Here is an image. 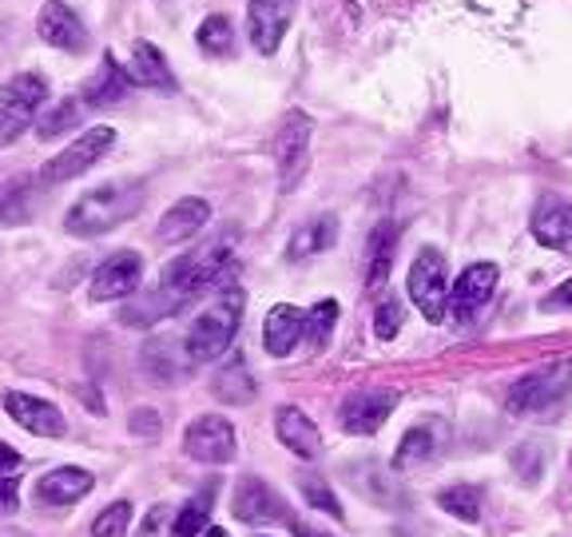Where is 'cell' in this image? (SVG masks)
<instances>
[{
  "mask_svg": "<svg viewBox=\"0 0 572 537\" xmlns=\"http://www.w3.org/2000/svg\"><path fill=\"white\" fill-rule=\"evenodd\" d=\"M219 279H231V247L226 243H207L199 251H187V255L167 263L152 291L131 298L123 315H119V322L123 327H152L159 319H171V315L191 307L207 291L223 286Z\"/></svg>",
  "mask_w": 572,
  "mask_h": 537,
  "instance_id": "6da1fadb",
  "label": "cell"
},
{
  "mask_svg": "<svg viewBox=\"0 0 572 537\" xmlns=\"http://www.w3.org/2000/svg\"><path fill=\"white\" fill-rule=\"evenodd\" d=\"M143 195L147 191H143L140 179H107V183L83 191L80 200L72 203L68 215H64V231L76 239L107 235L119 223H128L131 215H140Z\"/></svg>",
  "mask_w": 572,
  "mask_h": 537,
  "instance_id": "7a4b0ae2",
  "label": "cell"
},
{
  "mask_svg": "<svg viewBox=\"0 0 572 537\" xmlns=\"http://www.w3.org/2000/svg\"><path fill=\"white\" fill-rule=\"evenodd\" d=\"M243 286L238 283H226L214 303L203 315H195L187 327V338H183V350H187L191 362H214V358H223L231 350L238 334V322H243Z\"/></svg>",
  "mask_w": 572,
  "mask_h": 537,
  "instance_id": "3957f363",
  "label": "cell"
},
{
  "mask_svg": "<svg viewBox=\"0 0 572 537\" xmlns=\"http://www.w3.org/2000/svg\"><path fill=\"white\" fill-rule=\"evenodd\" d=\"M48 100V80L40 72H16L0 84V148H9L36 124V112Z\"/></svg>",
  "mask_w": 572,
  "mask_h": 537,
  "instance_id": "277c9868",
  "label": "cell"
},
{
  "mask_svg": "<svg viewBox=\"0 0 572 537\" xmlns=\"http://www.w3.org/2000/svg\"><path fill=\"white\" fill-rule=\"evenodd\" d=\"M572 391V362H548V367L533 370V374H524L509 386V414H548V410H557Z\"/></svg>",
  "mask_w": 572,
  "mask_h": 537,
  "instance_id": "5b68a950",
  "label": "cell"
},
{
  "mask_svg": "<svg viewBox=\"0 0 572 537\" xmlns=\"http://www.w3.org/2000/svg\"><path fill=\"white\" fill-rule=\"evenodd\" d=\"M450 259L445 251L438 247H421L417 251L414 267L405 274V291L414 298V307L426 315L429 322L445 319V307H450Z\"/></svg>",
  "mask_w": 572,
  "mask_h": 537,
  "instance_id": "8992f818",
  "label": "cell"
},
{
  "mask_svg": "<svg viewBox=\"0 0 572 537\" xmlns=\"http://www.w3.org/2000/svg\"><path fill=\"white\" fill-rule=\"evenodd\" d=\"M112 143H116V131L107 128V124H95V128L76 136L64 152L52 155V159L40 167V183H44V188H56V183H68V179L92 171V167L112 152Z\"/></svg>",
  "mask_w": 572,
  "mask_h": 537,
  "instance_id": "52a82bcc",
  "label": "cell"
},
{
  "mask_svg": "<svg viewBox=\"0 0 572 537\" xmlns=\"http://www.w3.org/2000/svg\"><path fill=\"white\" fill-rule=\"evenodd\" d=\"M310 136H314V124L302 107H290L278 124V136H274V164H278V188L295 191L302 183L310 167Z\"/></svg>",
  "mask_w": 572,
  "mask_h": 537,
  "instance_id": "ba28073f",
  "label": "cell"
},
{
  "mask_svg": "<svg viewBox=\"0 0 572 537\" xmlns=\"http://www.w3.org/2000/svg\"><path fill=\"white\" fill-rule=\"evenodd\" d=\"M183 453L203 465H226L235 462L238 434L231 426V418L223 414H203L183 430Z\"/></svg>",
  "mask_w": 572,
  "mask_h": 537,
  "instance_id": "9c48e42d",
  "label": "cell"
},
{
  "mask_svg": "<svg viewBox=\"0 0 572 537\" xmlns=\"http://www.w3.org/2000/svg\"><path fill=\"white\" fill-rule=\"evenodd\" d=\"M497 279L500 271L493 263H469L450 286V307H445V319H453L457 327L477 319V310L485 307L493 291H497Z\"/></svg>",
  "mask_w": 572,
  "mask_h": 537,
  "instance_id": "30bf717a",
  "label": "cell"
},
{
  "mask_svg": "<svg viewBox=\"0 0 572 537\" xmlns=\"http://www.w3.org/2000/svg\"><path fill=\"white\" fill-rule=\"evenodd\" d=\"M231 513L247 525H278L295 522L278 489H271L262 477H238L235 494H231Z\"/></svg>",
  "mask_w": 572,
  "mask_h": 537,
  "instance_id": "8fae6325",
  "label": "cell"
},
{
  "mask_svg": "<svg viewBox=\"0 0 572 537\" xmlns=\"http://www.w3.org/2000/svg\"><path fill=\"white\" fill-rule=\"evenodd\" d=\"M143 283V255L140 251H116L112 259H104L92 274V298L95 303H119L131 298Z\"/></svg>",
  "mask_w": 572,
  "mask_h": 537,
  "instance_id": "7c38bea8",
  "label": "cell"
},
{
  "mask_svg": "<svg viewBox=\"0 0 572 537\" xmlns=\"http://www.w3.org/2000/svg\"><path fill=\"white\" fill-rule=\"evenodd\" d=\"M393 406H398V391H390V386H386V391H381V386L354 391L342 402V410H338V422H342L346 434L369 438V434H378V430L386 426V418L393 414Z\"/></svg>",
  "mask_w": 572,
  "mask_h": 537,
  "instance_id": "4fadbf2b",
  "label": "cell"
},
{
  "mask_svg": "<svg viewBox=\"0 0 572 537\" xmlns=\"http://www.w3.org/2000/svg\"><path fill=\"white\" fill-rule=\"evenodd\" d=\"M298 0H247V36L259 56H274Z\"/></svg>",
  "mask_w": 572,
  "mask_h": 537,
  "instance_id": "5bb4252c",
  "label": "cell"
},
{
  "mask_svg": "<svg viewBox=\"0 0 572 537\" xmlns=\"http://www.w3.org/2000/svg\"><path fill=\"white\" fill-rule=\"evenodd\" d=\"M36 33H40L44 44L60 48V52H72V56L88 52V28L76 16V9H68L64 0H44V9L36 16Z\"/></svg>",
  "mask_w": 572,
  "mask_h": 537,
  "instance_id": "9a60e30c",
  "label": "cell"
},
{
  "mask_svg": "<svg viewBox=\"0 0 572 537\" xmlns=\"http://www.w3.org/2000/svg\"><path fill=\"white\" fill-rule=\"evenodd\" d=\"M529 231L541 247L572 255V203L564 195H541L529 219Z\"/></svg>",
  "mask_w": 572,
  "mask_h": 537,
  "instance_id": "2e32d148",
  "label": "cell"
},
{
  "mask_svg": "<svg viewBox=\"0 0 572 537\" xmlns=\"http://www.w3.org/2000/svg\"><path fill=\"white\" fill-rule=\"evenodd\" d=\"M211 219V203L199 200V195H183L179 203H171L155 227V243L159 247H179V243H191Z\"/></svg>",
  "mask_w": 572,
  "mask_h": 537,
  "instance_id": "e0dca14e",
  "label": "cell"
},
{
  "mask_svg": "<svg viewBox=\"0 0 572 537\" xmlns=\"http://www.w3.org/2000/svg\"><path fill=\"white\" fill-rule=\"evenodd\" d=\"M4 410H9L16 426H24L36 438H64V430H68V422H64L56 406L44 402V398H32V394L9 391L4 394Z\"/></svg>",
  "mask_w": 572,
  "mask_h": 537,
  "instance_id": "ac0fdd59",
  "label": "cell"
},
{
  "mask_svg": "<svg viewBox=\"0 0 572 537\" xmlns=\"http://www.w3.org/2000/svg\"><path fill=\"white\" fill-rule=\"evenodd\" d=\"M307 338V310H298L295 303H278L271 307L266 322H262V346L266 355L274 358H286L295 355V346Z\"/></svg>",
  "mask_w": 572,
  "mask_h": 537,
  "instance_id": "d6986e66",
  "label": "cell"
},
{
  "mask_svg": "<svg viewBox=\"0 0 572 537\" xmlns=\"http://www.w3.org/2000/svg\"><path fill=\"white\" fill-rule=\"evenodd\" d=\"M274 434H278V442H283L290 453H298V458H318L322 453L318 426H314L307 418V410H298V406H278V410H274Z\"/></svg>",
  "mask_w": 572,
  "mask_h": 537,
  "instance_id": "ffe728a7",
  "label": "cell"
},
{
  "mask_svg": "<svg viewBox=\"0 0 572 537\" xmlns=\"http://www.w3.org/2000/svg\"><path fill=\"white\" fill-rule=\"evenodd\" d=\"M92 486L95 477L88 470H80V465H60V470H48L36 482V501L40 506H72V501H80Z\"/></svg>",
  "mask_w": 572,
  "mask_h": 537,
  "instance_id": "44dd1931",
  "label": "cell"
},
{
  "mask_svg": "<svg viewBox=\"0 0 572 537\" xmlns=\"http://www.w3.org/2000/svg\"><path fill=\"white\" fill-rule=\"evenodd\" d=\"M128 92H131V72L123 68L112 52H104L100 72H95L92 80H88V88H83V100H88L92 107H112V104H119Z\"/></svg>",
  "mask_w": 572,
  "mask_h": 537,
  "instance_id": "7402d4cb",
  "label": "cell"
},
{
  "mask_svg": "<svg viewBox=\"0 0 572 537\" xmlns=\"http://www.w3.org/2000/svg\"><path fill=\"white\" fill-rule=\"evenodd\" d=\"M131 84H143V88H159V92H176V76L167 68V56L147 40H135L131 44Z\"/></svg>",
  "mask_w": 572,
  "mask_h": 537,
  "instance_id": "603a6c76",
  "label": "cell"
},
{
  "mask_svg": "<svg viewBox=\"0 0 572 537\" xmlns=\"http://www.w3.org/2000/svg\"><path fill=\"white\" fill-rule=\"evenodd\" d=\"M438 450H441L438 422H417V426L405 430L402 442H398V453H393V470H414V465H426Z\"/></svg>",
  "mask_w": 572,
  "mask_h": 537,
  "instance_id": "cb8c5ba5",
  "label": "cell"
},
{
  "mask_svg": "<svg viewBox=\"0 0 572 537\" xmlns=\"http://www.w3.org/2000/svg\"><path fill=\"white\" fill-rule=\"evenodd\" d=\"M334 239H338V219L334 215H318V219H307V223L298 227L290 243H286V259H310V255H322V251L334 247Z\"/></svg>",
  "mask_w": 572,
  "mask_h": 537,
  "instance_id": "d4e9b609",
  "label": "cell"
},
{
  "mask_svg": "<svg viewBox=\"0 0 572 537\" xmlns=\"http://www.w3.org/2000/svg\"><path fill=\"white\" fill-rule=\"evenodd\" d=\"M393 239H398V227L393 223H378L374 227V235H369V243H366V286L369 291H378V286L386 283V274H390Z\"/></svg>",
  "mask_w": 572,
  "mask_h": 537,
  "instance_id": "484cf974",
  "label": "cell"
},
{
  "mask_svg": "<svg viewBox=\"0 0 572 537\" xmlns=\"http://www.w3.org/2000/svg\"><path fill=\"white\" fill-rule=\"evenodd\" d=\"M211 391L231 406H243L255 398V379H247V370H243V358H231L223 370H219V379L211 382Z\"/></svg>",
  "mask_w": 572,
  "mask_h": 537,
  "instance_id": "4316f807",
  "label": "cell"
},
{
  "mask_svg": "<svg viewBox=\"0 0 572 537\" xmlns=\"http://www.w3.org/2000/svg\"><path fill=\"white\" fill-rule=\"evenodd\" d=\"M211 501H214V489L207 486L199 498H191L183 510L176 513L171 522V537H199L207 529V517H211Z\"/></svg>",
  "mask_w": 572,
  "mask_h": 537,
  "instance_id": "83f0119b",
  "label": "cell"
},
{
  "mask_svg": "<svg viewBox=\"0 0 572 537\" xmlns=\"http://www.w3.org/2000/svg\"><path fill=\"white\" fill-rule=\"evenodd\" d=\"M195 40H199V48L207 56H231V52H235V24L214 12V16H207V21L199 24Z\"/></svg>",
  "mask_w": 572,
  "mask_h": 537,
  "instance_id": "f1b7e54d",
  "label": "cell"
},
{
  "mask_svg": "<svg viewBox=\"0 0 572 537\" xmlns=\"http://www.w3.org/2000/svg\"><path fill=\"white\" fill-rule=\"evenodd\" d=\"M438 506L457 522H481V489L477 486H450L438 494Z\"/></svg>",
  "mask_w": 572,
  "mask_h": 537,
  "instance_id": "f546056e",
  "label": "cell"
},
{
  "mask_svg": "<svg viewBox=\"0 0 572 537\" xmlns=\"http://www.w3.org/2000/svg\"><path fill=\"white\" fill-rule=\"evenodd\" d=\"M171 355H176V343H167V338L147 343L143 346V370H147L155 382H176L179 374H183V362H176Z\"/></svg>",
  "mask_w": 572,
  "mask_h": 537,
  "instance_id": "4dcf8cb0",
  "label": "cell"
},
{
  "mask_svg": "<svg viewBox=\"0 0 572 537\" xmlns=\"http://www.w3.org/2000/svg\"><path fill=\"white\" fill-rule=\"evenodd\" d=\"M32 203H28V179H12L0 188V223H28Z\"/></svg>",
  "mask_w": 572,
  "mask_h": 537,
  "instance_id": "1f68e13d",
  "label": "cell"
},
{
  "mask_svg": "<svg viewBox=\"0 0 572 537\" xmlns=\"http://www.w3.org/2000/svg\"><path fill=\"white\" fill-rule=\"evenodd\" d=\"M131 517H135V506L131 501H112V506H104V510L95 513L92 522V537H128V525Z\"/></svg>",
  "mask_w": 572,
  "mask_h": 537,
  "instance_id": "d6a6232c",
  "label": "cell"
},
{
  "mask_svg": "<svg viewBox=\"0 0 572 537\" xmlns=\"http://www.w3.org/2000/svg\"><path fill=\"white\" fill-rule=\"evenodd\" d=\"M76 124H80V104L76 100H60L52 112H44V116L36 119V136L40 140H56L68 128H76Z\"/></svg>",
  "mask_w": 572,
  "mask_h": 537,
  "instance_id": "836d02e7",
  "label": "cell"
},
{
  "mask_svg": "<svg viewBox=\"0 0 572 537\" xmlns=\"http://www.w3.org/2000/svg\"><path fill=\"white\" fill-rule=\"evenodd\" d=\"M334 322H338V303L334 298H322L318 307L307 310V338L310 346H326L330 343V331H334Z\"/></svg>",
  "mask_w": 572,
  "mask_h": 537,
  "instance_id": "e575fe53",
  "label": "cell"
},
{
  "mask_svg": "<svg viewBox=\"0 0 572 537\" xmlns=\"http://www.w3.org/2000/svg\"><path fill=\"white\" fill-rule=\"evenodd\" d=\"M298 489H302V498H307V506H314V510H322V513H330L334 522H346L342 501L334 498V489L326 486L322 477H302V482H298Z\"/></svg>",
  "mask_w": 572,
  "mask_h": 537,
  "instance_id": "d590c367",
  "label": "cell"
},
{
  "mask_svg": "<svg viewBox=\"0 0 572 537\" xmlns=\"http://www.w3.org/2000/svg\"><path fill=\"white\" fill-rule=\"evenodd\" d=\"M512 462H517V470H521V482H524V486H533V482H541V477H545L548 453L541 450L536 442H524L521 450L512 453Z\"/></svg>",
  "mask_w": 572,
  "mask_h": 537,
  "instance_id": "8d00e7d4",
  "label": "cell"
},
{
  "mask_svg": "<svg viewBox=\"0 0 572 537\" xmlns=\"http://www.w3.org/2000/svg\"><path fill=\"white\" fill-rule=\"evenodd\" d=\"M402 303L398 298H381L378 310H374V334H378L381 343H390V338H398V331H402Z\"/></svg>",
  "mask_w": 572,
  "mask_h": 537,
  "instance_id": "74e56055",
  "label": "cell"
},
{
  "mask_svg": "<svg viewBox=\"0 0 572 537\" xmlns=\"http://www.w3.org/2000/svg\"><path fill=\"white\" fill-rule=\"evenodd\" d=\"M128 430H131V434H140V438H159V430H164V422H159V410H152V406L135 410V414L128 418Z\"/></svg>",
  "mask_w": 572,
  "mask_h": 537,
  "instance_id": "f35d334b",
  "label": "cell"
},
{
  "mask_svg": "<svg viewBox=\"0 0 572 537\" xmlns=\"http://www.w3.org/2000/svg\"><path fill=\"white\" fill-rule=\"evenodd\" d=\"M16 474H21V453L0 442V482H16Z\"/></svg>",
  "mask_w": 572,
  "mask_h": 537,
  "instance_id": "ab89813d",
  "label": "cell"
},
{
  "mask_svg": "<svg viewBox=\"0 0 572 537\" xmlns=\"http://www.w3.org/2000/svg\"><path fill=\"white\" fill-rule=\"evenodd\" d=\"M541 307H545V310L569 307V310H572V279H564V283H560L557 291H548V295L541 298Z\"/></svg>",
  "mask_w": 572,
  "mask_h": 537,
  "instance_id": "60d3db41",
  "label": "cell"
},
{
  "mask_svg": "<svg viewBox=\"0 0 572 537\" xmlns=\"http://www.w3.org/2000/svg\"><path fill=\"white\" fill-rule=\"evenodd\" d=\"M21 482V477H16ZM16 482H0V513L16 510Z\"/></svg>",
  "mask_w": 572,
  "mask_h": 537,
  "instance_id": "b9f144b4",
  "label": "cell"
},
{
  "mask_svg": "<svg viewBox=\"0 0 572 537\" xmlns=\"http://www.w3.org/2000/svg\"><path fill=\"white\" fill-rule=\"evenodd\" d=\"M164 522H167V510H164V506H155L152 517L143 522V537H155V534H159V529H164Z\"/></svg>",
  "mask_w": 572,
  "mask_h": 537,
  "instance_id": "7bdbcfd3",
  "label": "cell"
},
{
  "mask_svg": "<svg viewBox=\"0 0 572 537\" xmlns=\"http://www.w3.org/2000/svg\"><path fill=\"white\" fill-rule=\"evenodd\" d=\"M290 525H295V537H334L326 529H314V525H302V522H290Z\"/></svg>",
  "mask_w": 572,
  "mask_h": 537,
  "instance_id": "ee69618b",
  "label": "cell"
},
{
  "mask_svg": "<svg viewBox=\"0 0 572 537\" xmlns=\"http://www.w3.org/2000/svg\"><path fill=\"white\" fill-rule=\"evenodd\" d=\"M199 537H231V534H226L223 525H207V529H203Z\"/></svg>",
  "mask_w": 572,
  "mask_h": 537,
  "instance_id": "f6af8a7d",
  "label": "cell"
},
{
  "mask_svg": "<svg viewBox=\"0 0 572 537\" xmlns=\"http://www.w3.org/2000/svg\"><path fill=\"white\" fill-rule=\"evenodd\" d=\"M0 537H28L24 529H9V525H0Z\"/></svg>",
  "mask_w": 572,
  "mask_h": 537,
  "instance_id": "bcb514c9",
  "label": "cell"
},
{
  "mask_svg": "<svg viewBox=\"0 0 572 537\" xmlns=\"http://www.w3.org/2000/svg\"><path fill=\"white\" fill-rule=\"evenodd\" d=\"M262 537H266V534H262Z\"/></svg>",
  "mask_w": 572,
  "mask_h": 537,
  "instance_id": "7dc6e473",
  "label": "cell"
}]
</instances>
